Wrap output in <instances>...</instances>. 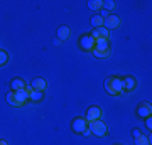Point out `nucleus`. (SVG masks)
<instances>
[{"label":"nucleus","instance_id":"f257e3e1","mask_svg":"<svg viewBox=\"0 0 152 145\" xmlns=\"http://www.w3.org/2000/svg\"><path fill=\"white\" fill-rule=\"evenodd\" d=\"M105 90H107V93H108V95H112V96H115V95L122 93V91H124L122 79H120V78H117V76L108 78V79L105 81Z\"/></svg>","mask_w":152,"mask_h":145},{"label":"nucleus","instance_id":"f03ea898","mask_svg":"<svg viewBox=\"0 0 152 145\" xmlns=\"http://www.w3.org/2000/svg\"><path fill=\"white\" fill-rule=\"evenodd\" d=\"M88 128L95 137H105L107 135V125L102 120H95V122H88Z\"/></svg>","mask_w":152,"mask_h":145},{"label":"nucleus","instance_id":"7ed1b4c3","mask_svg":"<svg viewBox=\"0 0 152 145\" xmlns=\"http://www.w3.org/2000/svg\"><path fill=\"white\" fill-rule=\"evenodd\" d=\"M91 37L95 39V42H98V41H108L110 39V31H107L103 26L102 27H95L91 32Z\"/></svg>","mask_w":152,"mask_h":145},{"label":"nucleus","instance_id":"20e7f679","mask_svg":"<svg viewBox=\"0 0 152 145\" xmlns=\"http://www.w3.org/2000/svg\"><path fill=\"white\" fill-rule=\"evenodd\" d=\"M120 26V17L113 15V14H108V15L103 19V27L107 31H112V29H117Z\"/></svg>","mask_w":152,"mask_h":145},{"label":"nucleus","instance_id":"39448f33","mask_svg":"<svg viewBox=\"0 0 152 145\" xmlns=\"http://www.w3.org/2000/svg\"><path fill=\"white\" fill-rule=\"evenodd\" d=\"M100 118H102V110H100V106L91 105V106L86 110L85 120H86V122H95V120H100Z\"/></svg>","mask_w":152,"mask_h":145},{"label":"nucleus","instance_id":"423d86ee","mask_svg":"<svg viewBox=\"0 0 152 145\" xmlns=\"http://www.w3.org/2000/svg\"><path fill=\"white\" fill-rule=\"evenodd\" d=\"M88 128V122L85 118H81V117H76L73 122H71V130L75 132V133H81L83 130Z\"/></svg>","mask_w":152,"mask_h":145},{"label":"nucleus","instance_id":"0eeeda50","mask_svg":"<svg viewBox=\"0 0 152 145\" xmlns=\"http://www.w3.org/2000/svg\"><path fill=\"white\" fill-rule=\"evenodd\" d=\"M80 46L83 51H93L95 47V39L91 37V34H83L80 37Z\"/></svg>","mask_w":152,"mask_h":145},{"label":"nucleus","instance_id":"6e6552de","mask_svg":"<svg viewBox=\"0 0 152 145\" xmlns=\"http://www.w3.org/2000/svg\"><path fill=\"white\" fill-rule=\"evenodd\" d=\"M137 115L140 118H149L152 115V105L151 103H140L139 108H137Z\"/></svg>","mask_w":152,"mask_h":145},{"label":"nucleus","instance_id":"1a4fd4ad","mask_svg":"<svg viewBox=\"0 0 152 145\" xmlns=\"http://www.w3.org/2000/svg\"><path fill=\"white\" fill-rule=\"evenodd\" d=\"M31 88H32V90H36V91H44V90L48 88V83H46V79H44V78L37 76V78H34V79H32Z\"/></svg>","mask_w":152,"mask_h":145},{"label":"nucleus","instance_id":"9d476101","mask_svg":"<svg viewBox=\"0 0 152 145\" xmlns=\"http://www.w3.org/2000/svg\"><path fill=\"white\" fill-rule=\"evenodd\" d=\"M56 34H58V39H59V41H66V39H69V36H71V29L68 26H59Z\"/></svg>","mask_w":152,"mask_h":145},{"label":"nucleus","instance_id":"9b49d317","mask_svg":"<svg viewBox=\"0 0 152 145\" xmlns=\"http://www.w3.org/2000/svg\"><path fill=\"white\" fill-rule=\"evenodd\" d=\"M10 86H12V91H20V90H26L27 85H26V81L22 79V78H14Z\"/></svg>","mask_w":152,"mask_h":145},{"label":"nucleus","instance_id":"f8f14e48","mask_svg":"<svg viewBox=\"0 0 152 145\" xmlns=\"http://www.w3.org/2000/svg\"><path fill=\"white\" fill-rule=\"evenodd\" d=\"M122 85H124V91H132V90L135 88V78L127 76V78L122 79Z\"/></svg>","mask_w":152,"mask_h":145},{"label":"nucleus","instance_id":"ddd939ff","mask_svg":"<svg viewBox=\"0 0 152 145\" xmlns=\"http://www.w3.org/2000/svg\"><path fill=\"white\" fill-rule=\"evenodd\" d=\"M95 58H100V59H105L110 56V49H93L91 51Z\"/></svg>","mask_w":152,"mask_h":145},{"label":"nucleus","instance_id":"4468645a","mask_svg":"<svg viewBox=\"0 0 152 145\" xmlns=\"http://www.w3.org/2000/svg\"><path fill=\"white\" fill-rule=\"evenodd\" d=\"M91 26H93V29H95V27H102L103 26V17L100 15V14H95V15L91 17Z\"/></svg>","mask_w":152,"mask_h":145},{"label":"nucleus","instance_id":"2eb2a0df","mask_svg":"<svg viewBox=\"0 0 152 145\" xmlns=\"http://www.w3.org/2000/svg\"><path fill=\"white\" fill-rule=\"evenodd\" d=\"M5 100H7V103H9L10 106H19V103H17V100H15V91H9L7 96H5Z\"/></svg>","mask_w":152,"mask_h":145},{"label":"nucleus","instance_id":"dca6fc26","mask_svg":"<svg viewBox=\"0 0 152 145\" xmlns=\"http://www.w3.org/2000/svg\"><path fill=\"white\" fill-rule=\"evenodd\" d=\"M88 9L90 10H102V0H90L88 2Z\"/></svg>","mask_w":152,"mask_h":145},{"label":"nucleus","instance_id":"f3484780","mask_svg":"<svg viewBox=\"0 0 152 145\" xmlns=\"http://www.w3.org/2000/svg\"><path fill=\"white\" fill-rule=\"evenodd\" d=\"M115 9V2L113 0H105V2H102V10L105 12H110Z\"/></svg>","mask_w":152,"mask_h":145},{"label":"nucleus","instance_id":"a211bd4d","mask_svg":"<svg viewBox=\"0 0 152 145\" xmlns=\"http://www.w3.org/2000/svg\"><path fill=\"white\" fill-rule=\"evenodd\" d=\"M42 91H36V90H32V93L29 95V100H32V101H41L42 100Z\"/></svg>","mask_w":152,"mask_h":145},{"label":"nucleus","instance_id":"6ab92c4d","mask_svg":"<svg viewBox=\"0 0 152 145\" xmlns=\"http://www.w3.org/2000/svg\"><path fill=\"white\" fill-rule=\"evenodd\" d=\"M135 145H151V138H147L145 135H140L139 138H135Z\"/></svg>","mask_w":152,"mask_h":145},{"label":"nucleus","instance_id":"aec40b11","mask_svg":"<svg viewBox=\"0 0 152 145\" xmlns=\"http://www.w3.org/2000/svg\"><path fill=\"white\" fill-rule=\"evenodd\" d=\"M93 49H110V44L108 41H98V42H95Z\"/></svg>","mask_w":152,"mask_h":145},{"label":"nucleus","instance_id":"412c9836","mask_svg":"<svg viewBox=\"0 0 152 145\" xmlns=\"http://www.w3.org/2000/svg\"><path fill=\"white\" fill-rule=\"evenodd\" d=\"M7 61H9V54H7L4 49H0V66L7 64Z\"/></svg>","mask_w":152,"mask_h":145},{"label":"nucleus","instance_id":"4be33fe9","mask_svg":"<svg viewBox=\"0 0 152 145\" xmlns=\"http://www.w3.org/2000/svg\"><path fill=\"white\" fill-rule=\"evenodd\" d=\"M145 127L149 128V132L152 130V118H151V117H149V118H145Z\"/></svg>","mask_w":152,"mask_h":145},{"label":"nucleus","instance_id":"5701e85b","mask_svg":"<svg viewBox=\"0 0 152 145\" xmlns=\"http://www.w3.org/2000/svg\"><path fill=\"white\" fill-rule=\"evenodd\" d=\"M140 135H142V133H140V130H137V128L134 130V132H132V137H134V140H135V138H139Z\"/></svg>","mask_w":152,"mask_h":145},{"label":"nucleus","instance_id":"b1692460","mask_svg":"<svg viewBox=\"0 0 152 145\" xmlns=\"http://www.w3.org/2000/svg\"><path fill=\"white\" fill-rule=\"evenodd\" d=\"M81 135H83V137H90L91 132H90V128H86V130H83V132H81Z\"/></svg>","mask_w":152,"mask_h":145},{"label":"nucleus","instance_id":"393cba45","mask_svg":"<svg viewBox=\"0 0 152 145\" xmlns=\"http://www.w3.org/2000/svg\"><path fill=\"white\" fill-rule=\"evenodd\" d=\"M0 145H9V144H7L5 140H0Z\"/></svg>","mask_w":152,"mask_h":145}]
</instances>
